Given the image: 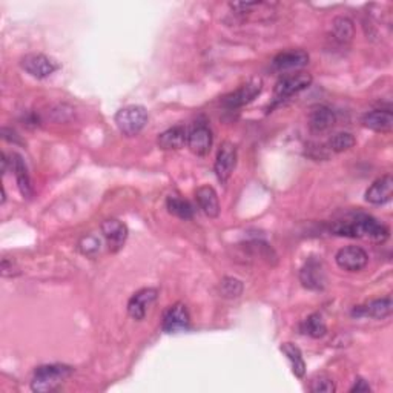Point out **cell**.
Here are the masks:
<instances>
[{
	"instance_id": "cell-9",
	"label": "cell",
	"mask_w": 393,
	"mask_h": 393,
	"mask_svg": "<svg viewBox=\"0 0 393 393\" xmlns=\"http://www.w3.org/2000/svg\"><path fill=\"white\" fill-rule=\"evenodd\" d=\"M162 328L166 334H178L191 328V316L183 303L172 305L163 315Z\"/></svg>"
},
{
	"instance_id": "cell-1",
	"label": "cell",
	"mask_w": 393,
	"mask_h": 393,
	"mask_svg": "<svg viewBox=\"0 0 393 393\" xmlns=\"http://www.w3.org/2000/svg\"><path fill=\"white\" fill-rule=\"evenodd\" d=\"M332 232L339 237L366 238L375 243H384L389 238V228L367 214H353L332 224Z\"/></svg>"
},
{
	"instance_id": "cell-2",
	"label": "cell",
	"mask_w": 393,
	"mask_h": 393,
	"mask_svg": "<svg viewBox=\"0 0 393 393\" xmlns=\"http://www.w3.org/2000/svg\"><path fill=\"white\" fill-rule=\"evenodd\" d=\"M74 373V369L66 364H47L34 370L31 390L37 393H48L57 390L68 378Z\"/></svg>"
},
{
	"instance_id": "cell-17",
	"label": "cell",
	"mask_w": 393,
	"mask_h": 393,
	"mask_svg": "<svg viewBox=\"0 0 393 393\" xmlns=\"http://www.w3.org/2000/svg\"><path fill=\"white\" fill-rule=\"evenodd\" d=\"M195 199L205 215H208L209 218H217L220 215V201H218V195L213 186H200L195 191Z\"/></svg>"
},
{
	"instance_id": "cell-26",
	"label": "cell",
	"mask_w": 393,
	"mask_h": 393,
	"mask_svg": "<svg viewBox=\"0 0 393 393\" xmlns=\"http://www.w3.org/2000/svg\"><path fill=\"white\" fill-rule=\"evenodd\" d=\"M355 145H357V139L350 132H338L332 135L329 140V149L337 154L346 153V151L352 149Z\"/></svg>"
},
{
	"instance_id": "cell-31",
	"label": "cell",
	"mask_w": 393,
	"mask_h": 393,
	"mask_svg": "<svg viewBox=\"0 0 393 393\" xmlns=\"http://www.w3.org/2000/svg\"><path fill=\"white\" fill-rule=\"evenodd\" d=\"M260 3L259 2H249V3H231L229 6L231 8L236 11V13H238V14H245V13H249L251 11L252 8H255V6H259Z\"/></svg>"
},
{
	"instance_id": "cell-28",
	"label": "cell",
	"mask_w": 393,
	"mask_h": 393,
	"mask_svg": "<svg viewBox=\"0 0 393 393\" xmlns=\"http://www.w3.org/2000/svg\"><path fill=\"white\" fill-rule=\"evenodd\" d=\"M220 293L224 298H238L243 293V283L233 277H224L220 283Z\"/></svg>"
},
{
	"instance_id": "cell-19",
	"label": "cell",
	"mask_w": 393,
	"mask_h": 393,
	"mask_svg": "<svg viewBox=\"0 0 393 393\" xmlns=\"http://www.w3.org/2000/svg\"><path fill=\"white\" fill-rule=\"evenodd\" d=\"M335 112L329 107H324V105L315 107L309 114V128H311L312 132H326L335 125Z\"/></svg>"
},
{
	"instance_id": "cell-13",
	"label": "cell",
	"mask_w": 393,
	"mask_h": 393,
	"mask_svg": "<svg viewBox=\"0 0 393 393\" xmlns=\"http://www.w3.org/2000/svg\"><path fill=\"white\" fill-rule=\"evenodd\" d=\"M100 228L111 252L116 254L120 249H123L128 240V226L123 222L116 220V218H109V220H105L102 223Z\"/></svg>"
},
{
	"instance_id": "cell-32",
	"label": "cell",
	"mask_w": 393,
	"mask_h": 393,
	"mask_svg": "<svg viewBox=\"0 0 393 393\" xmlns=\"http://www.w3.org/2000/svg\"><path fill=\"white\" fill-rule=\"evenodd\" d=\"M372 389H370V385L366 380H362V378H358V380H355V384L350 387V393H366V392H370Z\"/></svg>"
},
{
	"instance_id": "cell-33",
	"label": "cell",
	"mask_w": 393,
	"mask_h": 393,
	"mask_svg": "<svg viewBox=\"0 0 393 393\" xmlns=\"http://www.w3.org/2000/svg\"><path fill=\"white\" fill-rule=\"evenodd\" d=\"M8 163H10V160H8V158H6V154L3 153L2 154V174H6V168H8Z\"/></svg>"
},
{
	"instance_id": "cell-6",
	"label": "cell",
	"mask_w": 393,
	"mask_h": 393,
	"mask_svg": "<svg viewBox=\"0 0 393 393\" xmlns=\"http://www.w3.org/2000/svg\"><path fill=\"white\" fill-rule=\"evenodd\" d=\"M237 158H238V154H237L236 145L231 141L222 143L220 149H218V154L215 158V166H214L215 176L222 185L228 183V180L231 178L232 172L237 166Z\"/></svg>"
},
{
	"instance_id": "cell-25",
	"label": "cell",
	"mask_w": 393,
	"mask_h": 393,
	"mask_svg": "<svg viewBox=\"0 0 393 393\" xmlns=\"http://www.w3.org/2000/svg\"><path fill=\"white\" fill-rule=\"evenodd\" d=\"M301 332L312 338H323L328 334V326L320 314H312L301 323Z\"/></svg>"
},
{
	"instance_id": "cell-20",
	"label": "cell",
	"mask_w": 393,
	"mask_h": 393,
	"mask_svg": "<svg viewBox=\"0 0 393 393\" xmlns=\"http://www.w3.org/2000/svg\"><path fill=\"white\" fill-rule=\"evenodd\" d=\"M11 169L14 172V177H16L17 181V186L20 189V192L26 199L29 196H33V185H31V177H29V172H28V166L24 160V157L19 155V154H13L11 155Z\"/></svg>"
},
{
	"instance_id": "cell-3",
	"label": "cell",
	"mask_w": 393,
	"mask_h": 393,
	"mask_svg": "<svg viewBox=\"0 0 393 393\" xmlns=\"http://www.w3.org/2000/svg\"><path fill=\"white\" fill-rule=\"evenodd\" d=\"M116 125L126 137H134L143 131L148 123V111L140 105H131L116 114Z\"/></svg>"
},
{
	"instance_id": "cell-10",
	"label": "cell",
	"mask_w": 393,
	"mask_h": 393,
	"mask_svg": "<svg viewBox=\"0 0 393 393\" xmlns=\"http://www.w3.org/2000/svg\"><path fill=\"white\" fill-rule=\"evenodd\" d=\"M157 297H158V291L153 289V287L140 289L139 292H135L132 295L130 301H128V314H130L131 318L141 321L146 316L149 307L155 303Z\"/></svg>"
},
{
	"instance_id": "cell-11",
	"label": "cell",
	"mask_w": 393,
	"mask_h": 393,
	"mask_svg": "<svg viewBox=\"0 0 393 393\" xmlns=\"http://www.w3.org/2000/svg\"><path fill=\"white\" fill-rule=\"evenodd\" d=\"M300 282L306 289L323 291L326 287V272H324L321 261L309 259L300 270Z\"/></svg>"
},
{
	"instance_id": "cell-5",
	"label": "cell",
	"mask_w": 393,
	"mask_h": 393,
	"mask_svg": "<svg viewBox=\"0 0 393 393\" xmlns=\"http://www.w3.org/2000/svg\"><path fill=\"white\" fill-rule=\"evenodd\" d=\"M261 89H263V80L260 77H254L246 82L245 85H241L238 89L233 91V93L224 95L222 98V105L228 109L243 108L260 95Z\"/></svg>"
},
{
	"instance_id": "cell-24",
	"label": "cell",
	"mask_w": 393,
	"mask_h": 393,
	"mask_svg": "<svg viewBox=\"0 0 393 393\" xmlns=\"http://www.w3.org/2000/svg\"><path fill=\"white\" fill-rule=\"evenodd\" d=\"M166 208H168L169 214L181 218V220H191L194 217V208L191 206V203L176 195L168 196V200H166Z\"/></svg>"
},
{
	"instance_id": "cell-22",
	"label": "cell",
	"mask_w": 393,
	"mask_h": 393,
	"mask_svg": "<svg viewBox=\"0 0 393 393\" xmlns=\"http://www.w3.org/2000/svg\"><path fill=\"white\" fill-rule=\"evenodd\" d=\"M332 34L335 40L341 45H349L355 37L353 20L346 16H338L332 22Z\"/></svg>"
},
{
	"instance_id": "cell-21",
	"label": "cell",
	"mask_w": 393,
	"mask_h": 393,
	"mask_svg": "<svg viewBox=\"0 0 393 393\" xmlns=\"http://www.w3.org/2000/svg\"><path fill=\"white\" fill-rule=\"evenodd\" d=\"M362 125L375 132H389L393 128V114L389 109L370 111L362 117Z\"/></svg>"
},
{
	"instance_id": "cell-14",
	"label": "cell",
	"mask_w": 393,
	"mask_h": 393,
	"mask_svg": "<svg viewBox=\"0 0 393 393\" xmlns=\"http://www.w3.org/2000/svg\"><path fill=\"white\" fill-rule=\"evenodd\" d=\"M309 54L305 49H289L279 52L272 60V65L277 71H292L300 70L309 63Z\"/></svg>"
},
{
	"instance_id": "cell-30",
	"label": "cell",
	"mask_w": 393,
	"mask_h": 393,
	"mask_svg": "<svg viewBox=\"0 0 393 393\" xmlns=\"http://www.w3.org/2000/svg\"><path fill=\"white\" fill-rule=\"evenodd\" d=\"M19 275V268L14 260H2V277H16Z\"/></svg>"
},
{
	"instance_id": "cell-29",
	"label": "cell",
	"mask_w": 393,
	"mask_h": 393,
	"mask_svg": "<svg viewBox=\"0 0 393 393\" xmlns=\"http://www.w3.org/2000/svg\"><path fill=\"white\" fill-rule=\"evenodd\" d=\"M311 392L314 393H334L337 390V385L334 380L326 373L315 375L311 381Z\"/></svg>"
},
{
	"instance_id": "cell-7",
	"label": "cell",
	"mask_w": 393,
	"mask_h": 393,
	"mask_svg": "<svg viewBox=\"0 0 393 393\" xmlns=\"http://www.w3.org/2000/svg\"><path fill=\"white\" fill-rule=\"evenodd\" d=\"M20 66L24 70L33 75L34 79H47L51 74H54L59 70V65L56 60L45 54H26L24 59L20 60Z\"/></svg>"
},
{
	"instance_id": "cell-4",
	"label": "cell",
	"mask_w": 393,
	"mask_h": 393,
	"mask_svg": "<svg viewBox=\"0 0 393 393\" xmlns=\"http://www.w3.org/2000/svg\"><path fill=\"white\" fill-rule=\"evenodd\" d=\"M312 75L309 72L286 74L275 83L274 88V105L282 103L287 98L301 93L312 85Z\"/></svg>"
},
{
	"instance_id": "cell-18",
	"label": "cell",
	"mask_w": 393,
	"mask_h": 393,
	"mask_svg": "<svg viewBox=\"0 0 393 393\" xmlns=\"http://www.w3.org/2000/svg\"><path fill=\"white\" fill-rule=\"evenodd\" d=\"M187 134L189 131L186 130V126L183 125L172 126L168 131H164L158 135L157 143L158 146L164 151H177L187 145Z\"/></svg>"
},
{
	"instance_id": "cell-27",
	"label": "cell",
	"mask_w": 393,
	"mask_h": 393,
	"mask_svg": "<svg viewBox=\"0 0 393 393\" xmlns=\"http://www.w3.org/2000/svg\"><path fill=\"white\" fill-rule=\"evenodd\" d=\"M79 251L88 259H95L102 251V241L95 236H83L79 241Z\"/></svg>"
},
{
	"instance_id": "cell-8",
	"label": "cell",
	"mask_w": 393,
	"mask_h": 393,
	"mask_svg": "<svg viewBox=\"0 0 393 393\" xmlns=\"http://www.w3.org/2000/svg\"><path fill=\"white\" fill-rule=\"evenodd\" d=\"M335 261L346 272H360L367 266L369 255L360 246H346L337 252Z\"/></svg>"
},
{
	"instance_id": "cell-16",
	"label": "cell",
	"mask_w": 393,
	"mask_h": 393,
	"mask_svg": "<svg viewBox=\"0 0 393 393\" xmlns=\"http://www.w3.org/2000/svg\"><path fill=\"white\" fill-rule=\"evenodd\" d=\"M393 196V178L392 176H384L381 178H378L373 181L372 186H370L366 191V201L372 203V205H385L389 203Z\"/></svg>"
},
{
	"instance_id": "cell-23",
	"label": "cell",
	"mask_w": 393,
	"mask_h": 393,
	"mask_svg": "<svg viewBox=\"0 0 393 393\" xmlns=\"http://www.w3.org/2000/svg\"><path fill=\"white\" fill-rule=\"evenodd\" d=\"M279 350L286 355V358L292 367L293 375L297 378H303L306 373V362L303 358V353H301L298 347L292 343H284L282 344V347H279Z\"/></svg>"
},
{
	"instance_id": "cell-15",
	"label": "cell",
	"mask_w": 393,
	"mask_h": 393,
	"mask_svg": "<svg viewBox=\"0 0 393 393\" xmlns=\"http://www.w3.org/2000/svg\"><path fill=\"white\" fill-rule=\"evenodd\" d=\"M393 311V301L390 295L384 298H378L370 301V303L364 306H358L352 311L353 316H369V318L373 320H384L390 316Z\"/></svg>"
},
{
	"instance_id": "cell-12",
	"label": "cell",
	"mask_w": 393,
	"mask_h": 393,
	"mask_svg": "<svg viewBox=\"0 0 393 393\" xmlns=\"http://www.w3.org/2000/svg\"><path fill=\"white\" fill-rule=\"evenodd\" d=\"M187 146L195 155H206L213 148V132L205 122H196L187 134Z\"/></svg>"
}]
</instances>
